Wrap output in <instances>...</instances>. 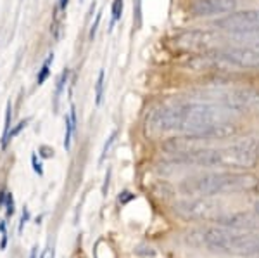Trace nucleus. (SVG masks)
<instances>
[{
	"label": "nucleus",
	"mask_w": 259,
	"mask_h": 258,
	"mask_svg": "<svg viewBox=\"0 0 259 258\" xmlns=\"http://www.w3.org/2000/svg\"><path fill=\"white\" fill-rule=\"evenodd\" d=\"M147 130L154 134L178 132L195 140H221L237 134L232 109L216 102H180L157 107L147 116Z\"/></svg>",
	"instance_id": "obj_1"
},
{
	"label": "nucleus",
	"mask_w": 259,
	"mask_h": 258,
	"mask_svg": "<svg viewBox=\"0 0 259 258\" xmlns=\"http://www.w3.org/2000/svg\"><path fill=\"white\" fill-rule=\"evenodd\" d=\"M187 163H195L204 168H225V170H245L257 163L259 160V139L247 137L239 142L225 148L206 149L200 148L194 153L182 156Z\"/></svg>",
	"instance_id": "obj_2"
},
{
	"label": "nucleus",
	"mask_w": 259,
	"mask_h": 258,
	"mask_svg": "<svg viewBox=\"0 0 259 258\" xmlns=\"http://www.w3.org/2000/svg\"><path fill=\"white\" fill-rule=\"evenodd\" d=\"M259 186V178L249 172L230 170V172H212L204 175L190 177L182 182V189L187 194L209 198L214 194H230L252 191Z\"/></svg>",
	"instance_id": "obj_3"
},
{
	"label": "nucleus",
	"mask_w": 259,
	"mask_h": 258,
	"mask_svg": "<svg viewBox=\"0 0 259 258\" xmlns=\"http://www.w3.org/2000/svg\"><path fill=\"white\" fill-rule=\"evenodd\" d=\"M200 241L207 249L216 253L239 256H259V234L214 227L204 231L202 236H200Z\"/></svg>",
	"instance_id": "obj_4"
},
{
	"label": "nucleus",
	"mask_w": 259,
	"mask_h": 258,
	"mask_svg": "<svg viewBox=\"0 0 259 258\" xmlns=\"http://www.w3.org/2000/svg\"><path fill=\"white\" fill-rule=\"evenodd\" d=\"M212 28L220 33H228L233 36L259 33V11H233L212 21Z\"/></svg>",
	"instance_id": "obj_5"
},
{
	"label": "nucleus",
	"mask_w": 259,
	"mask_h": 258,
	"mask_svg": "<svg viewBox=\"0 0 259 258\" xmlns=\"http://www.w3.org/2000/svg\"><path fill=\"white\" fill-rule=\"evenodd\" d=\"M211 64L223 62L225 66L240 69H259V49L257 47H225L206 54Z\"/></svg>",
	"instance_id": "obj_6"
},
{
	"label": "nucleus",
	"mask_w": 259,
	"mask_h": 258,
	"mask_svg": "<svg viewBox=\"0 0 259 258\" xmlns=\"http://www.w3.org/2000/svg\"><path fill=\"white\" fill-rule=\"evenodd\" d=\"M221 40L220 31L212 30H190L183 31L175 39L177 47L182 51H190V52H207L209 49L214 47L216 44Z\"/></svg>",
	"instance_id": "obj_7"
},
{
	"label": "nucleus",
	"mask_w": 259,
	"mask_h": 258,
	"mask_svg": "<svg viewBox=\"0 0 259 258\" xmlns=\"http://www.w3.org/2000/svg\"><path fill=\"white\" fill-rule=\"evenodd\" d=\"M220 227L232 229L240 232H254L259 231V213L250 211H233V213H220L214 218Z\"/></svg>",
	"instance_id": "obj_8"
},
{
	"label": "nucleus",
	"mask_w": 259,
	"mask_h": 258,
	"mask_svg": "<svg viewBox=\"0 0 259 258\" xmlns=\"http://www.w3.org/2000/svg\"><path fill=\"white\" fill-rule=\"evenodd\" d=\"M214 203L209 199H192V201H182L175 206V211L178 215L185 218H194V220H214L220 215V211L216 210Z\"/></svg>",
	"instance_id": "obj_9"
},
{
	"label": "nucleus",
	"mask_w": 259,
	"mask_h": 258,
	"mask_svg": "<svg viewBox=\"0 0 259 258\" xmlns=\"http://www.w3.org/2000/svg\"><path fill=\"white\" fill-rule=\"evenodd\" d=\"M239 0H192L190 14L195 18H211V16L230 14L237 11Z\"/></svg>",
	"instance_id": "obj_10"
},
{
	"label": "nucleus",
	"mask_w": 259,
	"mask_h": 258,
	"mask_svg": "<svg viewBox=\"0 0 259 258\" xmlns=\"http://www.w3.org/2000/svg\"><path fill=\"white\" fill-rule=\"evenodd\" d=\"M225 107L232 111H250L259 107V94L252 92L249 89H235L230 90L221 97V102Z\"/></svg>",
	"instance_id": "obj_11"
},
{
	"label": "nucleus",
	"mask_w": 259,
	"mask_h": 258,
	"mask_svg": "<svg viewBox=\"0 0 259 258\" xmlns=\"http://www.w3.org/2000/svg\"><path fill=\"white\" fill-rule=\"evenodd\" d=\"M68 78H69V69L66 68L64 71L61 73L59 80H57V85H56V92H54V111L59 109V101L62 97V92H64L66 83H68Z\"/></svg>",
	"instance_id": "obj_12"
},
{
	"label": "nucleus",
	"mask_w": 259,
	"mask_h": 258,
	"mask_svg": "<svg viewBox=\"0 0 259 258\" xmlns=\"http://www.w3.org/2000/svg\"><path fill=\"white\" fill-rule=\"evenodd\" d=\"M123 0H112V7H111V24H109V31L116 26V23L121 21V16H123Z\"/></svg>",
	"instance_id": "obj_13"
},
{
	"label": "nucleus",
	"mask_w": 259,
	"mask_h": 258,
	"mask_svg": "<svg viewBox=\"0 0 259 258\" xmlns=\"http://www.w3.org/2000/svg\"><path fill=\"white\" fill-rule=\"evenodd\" d=\"M11 122H12V104L11 101L7 102V109H6V120H4V134H2V149L7 148V135L11 132Z\"/></svg>",
	"instance_id": "obj_14"
},
{
	"label": "nucleus",
	"mask_w": 259,
	"mask_h": 258,
	"mask_svg": "<svg viewBox=\"0 0 259 258\" xmlns=\"http://www.w3.org/2000/svg\"><path fill=\"white\" fill-rule=\"evenodd\" d=\"M104 85H106V71L100 69L97 82H95V104L100 106L102 104V97H104Z\"/></svg>",
	"instance_id": "obj_15"
},
{
	"label": "nucleus",
	"mask_w": 259,
	"mask_h": 258,
	"mask_svg": "<svg viewBox=\"0 0 259 258\" xmlns=\"http://www.w3.org/2000/svg\"><path fill=\"white\" fill-rule=\"evenodd\" d=\"M52 61H54V54H49V57L44 61V64H41V69H40L38 77H36V83H38V85H44L45 80L49 78V75H50V64H52Z\"/></svg>",
	"instance_id": "obj_16"
},
{
	"label": "nucleus",
	"mask_w": 259,
	"mask_h": 258,
	"mask_svg": "<svg viewBox=\"0 0 259 258\" xmlns=\"http://www.w3.org/2000/svg\"><path fill=\"white\" fill-rule=\"evenodd\" d=\"M64 123H66V134H64V149L69 151L71 148V137H73V132H74V127L71 123V118L69 116H64Z\"/></svg>",
	"instance_id": "obj_17"
},
{
	"label": "nucleus",
	"mask_w": 259,
	"mask_h": 258,
	"mask_svg": "<svg viewBox=\"0 0 259 258\" xmlns=\"http://www.w3.org/2000/svg\"><path fill=\"white\" fill-rule=\"evenodd\" d=\"M133 23L137 30L142 26V0H133Z\"/></svg>",
	"instance_id": "obj_18"
},
{
	"label": "nucleus",
	"mask_w": 259,
	"mask_h": 258,
	"mask_svg": "<svg viewBox=\"0 0 259 258\" xmlns=\"http://www.w3.org/2000/svg\"><path fill=\"white\" fill-rule=\"evenodd\" d=\"M119 132L118 130H114L112 134L109 135V139L106 140V144H104V148H102V155H100V163H102L104 160H106V156H107V153H109V149H111V145L116 142V137H118Z\"/></svg>",
	"instance_id": "obj_19"
},
{
	"label": "nucleus",
	"mask_w": 259,
	"mask_h": 258,
	"mask_svg": "<svg viewBox=\"0 0 259 258\" xmlns=\"http://www.w3.org/2000/svg\"><path fill=\"white\" fill-rule=\"evenodd\" d=\"M28 122H30V120H23V122H19L18 125H16L14 128H11L9 135H7V142H9V140H12V139H14L16 135H19V134H21V130H24V128H26Z\"/></svg>",
	"instance_id": "obj_20"
},
{
	"label": "nucleus",
	"mask_w": 259,
	"mask_h": 258,
	"mask_svg": "<svg viewBox=\"0 0 259 258\" xmlns=\"http://www.w3.org/2000/svg\"><path fill=\"white\" fill-rule=\"evenodd\" d=\"M100 18H102V12H97V14H95V21L92 23V26H90V33H89V39L90 40L95 39V33H97V28H99V24H100Z\"/></svg>",
	"instance_id": "obj_21"
},
{
	"label": "nucleus",
	"mask_w": 259,
	"mask_h": 258,
	"mask_svg": "<svg viewBox=\"0 0 259 258\" xmlns=\"http://www.w3.org/2000/svg\"><path fill=\"white\" fill-rule=\"evenodd\" d=\"M6 213H7V217H12V215H14V198H12V193H7V198H6Z\"/></svg>",
	"instance_id": "obj_22"
},
{
	"label": "nucleus",
	"mask_w": 259,
	"mask_h": 258,
	"mask_svg": "<svg viewBox=\"0 0 259 258\" xmlns=\"http://www.w3.org/2000/svg\"><path fill=\"white\" fill-rule=\"evenodd\" d=\"M31 165H33V170H35L36 173L41 177L44 175V168H41V163L38 160H36V155H31Z\"/></svg>",
	"instance_id": "obj_23"
},
{
	"label": "nucleus",
	"mask_w": 259,
	"mask_h": 258,
	"mask_svg": "<svg viewBox=\"0 0 259 258\" xmlns=\"http://www.w3.org/2000/svg\"><path fill=\"white\" fill-rule=\"evenodd\" d=\"M133 198H135V194H132L130 191H123V193L119 194V203L121 205H126V203L132 201Z\"/></svg>",
	"instance_id": "obj_24"
},
{
	"label": "nucleus",
	"mask_w": 259,
	"mask_h": 258,
	"mask_svg": "<svg viewBox=\"0 0 259 258\" xmlns=\"http://www.w3.org/2000/svg\"><path fill=\"white\" fill-rule=\"evenodd\" d=\"M0 232H2V244H0V248L6 249L7 246V232H6V224H0Z\"/></svg>",
	"instance_id": "obj_25"
},
{
	"label": "nucleus",
	"mask_w": 259,
	"mask_h": 258,
	"mask_svg": "<svg viewBox=\"0 0 259 258\" xmlns=\"http://www.w3.org/2000/svg\"><path fill=\"white\" fill-rule=\"evenodd\" d=\"M40 156H44V158H52V156H54V149L47 148V145H41V148H40Z\"/></svg>",
	"instance_id": "obj_26"
},
{
	"label": "nucleus",
	"mask_w": 259,
	"mask_h": 258,
	"mask_svg": "<svg viewBox=\"0 0 259 258\" xmlns=\"http://www.w3.org/2000/svg\"><path fill=\"white\" fill-rule=\"evenodd\" d=\"M109 180H111V170H107L106 182H104V187H102V196H107V191H109Z\"/></svg>",
	"instance_id": "obj_27"
},
{
	"label": "nucleus",
	"mask_w": 259,
	"mask_h": 258,
	"mask_svg": "<svg viewBox=\"0 0 259 258\" xmlns=\"http://www.w3.org/2000/svg\"><path fill=\"white\" fill-rule=\"evenodd\" d=\"M28 218H30V211L24 208V211H23V217H21V226H19V232L23 231V227H24V224L28 222Z\"/></svg>",
	"instance_id": "obj_28"
},
{
	"label": "nucleus",
	"mask_w": 259,
	"mask_h": 258,
	"mask_svg": "<svg viewBox=\"0 0 259 258\" xmlns=\"http://www.w3.org/2000/svg\"><path fill=\"white\" fill-rule=\"evenodd\" d=\"M68 6H69V0H59V4H57V9H59V12H62V14H66Z\"/></svg>",
	"instance_id": "obj_29"
},
{
	"label": "nucleus",
	"mask_w": 259,
	"mask_h": 258,
	"mask_svg": "<svg viewBox=\"0 0 259 258\" xmlns=\"http://www.w3.org/2000/svg\"><path fill=\"white\" fill-rule=\"evenodd\" d=\"M6 198H7V193L6 191H2V193H0V208H2L4 203H6Z\"/></svg>",
	"instance_id": "obj_30"
},
{
	"label": "nucleus",
	"mask_w": 259,
	"mask_h": 258,
	"mask_svg": "<svg viewBox=\"0 0 259 258\" xmlns=\"http://www.w3.org/2000/svg\"><path fill=\"white\" fill-rule=\"evenodd\" d=\"M254 211H256V213H259V201H256V205H254Z\"/></svg>",
	"instance_id": "obj_31"
},
{
	"label": "nucleus",
	"mask_w": 259,
	"mask_h": 258,
	"mask_svg": "<svg viewBox=\"0 0 259 258\" xmlns=\"http://www.w3.org/2000/svg\"><path fill=\"white\" fill-rule=\"evenodd\" d=\"M47 258H54V253H52V255H50V256H47Z\"/></svg>",
	"instance_id": "obj_32"
}]
</instances>
